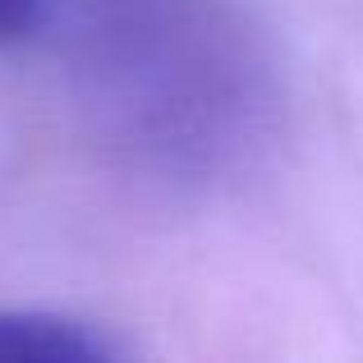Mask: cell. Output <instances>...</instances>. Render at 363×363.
<instances>
[{"instance_id": "1", "label": "cell", "mask_w": 363, "mask_h": 363, "mask_svg": "<svg viewBox=\"0 0 363 363\" xmlns=\"http://www.w3.org/2000/svg\"><path fill=\"white\" fill-rule=\"evenodd\" d=\"M120 354L124 345L92 322L0 308V363H106Z\"/></svg>"}, {"instance_id": "2", "label": "cell", "mask_w": 363, "mask_h": 363, "mask_svg": "<svg viewBox=\"0 0 363 363\" xmlns=\"http://www.w3.org/2000/svg\"><path fill=\"white\" fill-rule=\"evenodd\" d=\"M42 23V0H0V46L23 42Z\"/></svg>"}]
</instances>
